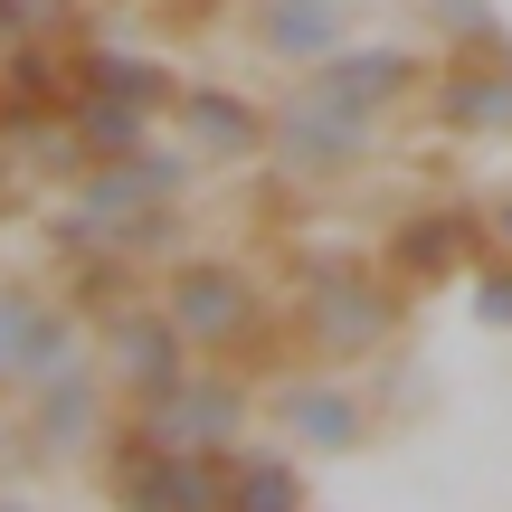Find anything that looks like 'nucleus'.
I'll return each mask as SVG.
<instances>
[{
    "instance_id": "8",
    "label": "nucleus",
    "mask_w": 512,
    "mask_h": 512,
    "mask_svg": "<svg viewBox=\"0 0 512 512\" xmlns=\"http://www.w3.org/2000/svg\"><path fill=\"white\" fill-rule=\"evenodd\" d=\"M171 133L200 152L209 171H266V143H275V105L228 76H181L171 95Z\"/></svg>"
},
{
    "instance_id": "5",
    "label": "nucleus",
    "mask_w": 512,
    "mask_h": 512,
    "mask_svg": "<svg viewBox=\"0 0 512 512\" xmlns=\"http://www.w3.org/2000/svg\"><path fill=\"white\" fill-rule=\"evenodd\" d=\"M380 143H389V133H370V124H351V114H332L323 95L285 86V95H275L266 171H275V181H294V190H342V181H361V171L380 162Z\"/></svg>"
},
{
    "instance_id": "13",
    "label": "nucleus",
    "mask_w": 512,
    "mask_h": 512,
    "mask_svg": "<svg viewBox=\"0 0 512 512\" xmlns=\"http://www.w3.org/2000/svg\"><path fill=\"white\" fill-rule=\"evenodd\" d=\"M228 29H238L266 67L313 76L332 48L361 38V10H351V0H228Z\"/></svg>"
},
{
    "instance_id": "20",
    "label": "nucleus",
    "mask_w": 512,
    "mask_h": 512,
    "mask_svg": "<svg viewBox=\"0 0 512 512\" xmlns=\"http://www.w3.org/2000/svg\"><path fill=\"white\" fill-rule=\"evenodd\" d=\"M465 304H475V323H484V332H512V256H503V247L484 256L475 275H465Z\"/></svg>"
},
{
    "instance_id": "9",
    "label": "nucleus",
    "mask_w": 512,
    "mask_h": 512,
    "mask_svg": "<svg viewBox=\"0 0 512 512\" xmlns=\"http://www.w3.org/2000/svg\"><path fill=\"white\" fill-rule=\"evenodd\" d=\"M266 418L285 427L294 456H361V446H370V399L351 389V370L294 361L285 380L266 389Z\"/></svg>"
},
{
    "instance_id": "3",
    "label": "nucleus",
    "mask_w": 512,
    "mask_h": 512,
    "mask_svg": "<svg viewBox=\"0 0 512 512\" xmlns=\"http://www.w3.org/2000/svg\"><path fill=\"white\" fill-rule=\"evenodd\" d=\"M427 76H437V48H427V38H351V48H332L323 67L294 76V86L323 95V105L351 114V124L389 133V124H408V114H418Z\"/></svg>"
},
{
    "instance_id": "2",
    "label": "nucleus",
    "mask_w": 512,
    "mask_h": 512,
    "mask_svg": "<svg viewBox=\"0 0 512 512\" xmlns=\"http://www.w3.org/2000/svg\"><path fill=\"white\" fill-rule=\"evenodd\" d=\"M152 294H162V313L181 323V342L200 351V361H228V370H247V380H285L294 370L285 304H275V285L238 247H181L152 275Z\"/></svg>"
},
{
    "instance_id": "10",
    "label": "nucleus",
    "mask_w": 512,
    "mask_h": 512,
    "mask_svg": "<svg viewBox=\"0 0 512 512\" xmlns=\"http://www.w3.org/2000/svg\"><path fill=\"white\" fill-rule=\"evenodd\" d=\"M76 351H86V323L67 313V294L38 285V275H0V399H19Z\"/></svg>"
},
{
    "instance_id": "4",
    "label": "nucleus",
    "mask_w": 512,
    "mask_h": 512,
    "mask_svg": "<svg viewBox=\"0 0 512 512\" xmlns=\"http://www.w3.org/2000/svg\"><path fill=\"white\" fill-rule=\"evenodd\" d=\"M219 484H228V456L162 446L133 408L105 427V494H114V512H219Z\"/></svg>"
},
{
    "instance_id": "19",
    "label": "nucleus",
    "mask_w": 512,
    "mask_h": 512,
    "mask_svg": "<svg viewBox=\"0 0 512 512\" xmlns=\"http://www.w3.org/2000/svg\"><path fill=\"white\" fill-rule=\"evenodd\" d=\"M67 133H76V152H86V162H124V152H143L152 133H162V114H143V105H114V95H76Z\"/></svg>"
},
{
    "instance_id": "22",
    "label": "nucleus",
    "mask_w": 512,
    "mask_h": 512,
    "mask_svg": "<svg viewBox=\"0 0 512 512\" xmlns=\"http://www.w3.org/2000/svg\"><path fill=\"white\" fill-rule=\"evenodd\" d=\"M484 238L512 256V190H494V200H484Z\"/></svg>"
},
{
    "instance_id": "11",
    "label": "nucleus",
    "mask_w": 512,
    "mask_h": 512,
    "mask_svg": "<svg viewBox=\"0 0 512 512\" xmlns=\"http://www.w3.org/2000/svg\"><path fill=\"white\" fill-rule=\"evenodd\" d=\"M86 351L105 361V380H114V399H152V389H171L200 351L181 342V323L162 313V294H143V304H124V313H105V323H86Z\"/></svg>"
},
{
    "instance_id": "1",
    "label": "nucleus",
    "mask_w": 512,
    "mask_h": 512,
    "mask_svg": "<svg viewBox=\"0 0 512 512\" xmlns=\"http://www.w3.org/2000/svg\"><path fill=\"white\" fill-rule=\"evenodd\" d=\"M418 294L380 266L370 247H285V332L294 361L313 370H361L408 332Z\"/></svg>"
},
{
    "instance_id": "15",
    "label": "nucleus",
    "mask_w": 512,
    "mask_h": 512,
    "mask_svg": "<svg viewBox=\"0 0 512 512\" xmlns=\"http://www.w3.org/2000/svg\"><path fill=\"white\" fill-rule=\"evenodd\" d=\"M76 95H114V105H143L171 124V95H181V67L152 48H133V38H76Z\"/></svg>"
},
{
    "instance_id": "7",
    "label": "nucleus",
    "mask_w": 512,
    "mask_h": 512,
    "mask_svg": "<svg viewBox=\"0 0 512 512\" xmlns=\"http://www.w3.org/2000/svg\"><path fill=\"white\" fill-rule=\"evenodd\" d=\"M133 418L152 427L162 446H190V456H238L247 446V418H256V380L228 361H190L171 389L133 399Z\"/></svg>"
},
{
    "instance_id": "21",
    "label": "nucleus",
    "mask_w": 512,
    "mask_h": 512,
    "mask_svg": "<svg viewBox=\"0 0 512 512\" xmlns=\"http://www.w3.org/2000/svg\"><path fill=\"white\" fill-rule=\"evenodd\" d=\"M19 200H29V171H19V143L0 133V219H10Z\"/></svg>"
},
{
    "instance_id": "17",
    "label": "nucleus",
    "mask_w": 512,
    "mask_h": 512,
    "mask_svg": "<svg viewBox=\"0 0 512 512\" xmlns=\"http://www.w3.org/2000/svg\"><path fill=\"white\" fill-rule=\"evenodd\" d=\"M219 512H313V484L294 465V446H238L219 484Z\"/></svg>"
},
{
    "instance_id": "12",
    "label": "nucleus",
    "mask_w": 512,
    "mask_h": 512,
    "mask_svg": "<svg viewBox=\"0 0 512 512\" xmlns=\"http://www.w3.org/2000/svg\"><path fill=\"white\" fill-rule=\"evenodd\" d=\"M418 124L446 133V143H512V48L437 57V76L418 95Z\"/></svg>"
},
{
    "instance_id": "18",
    "label": "nucleus",
    "mask_w": 512,
    "mask_h": 512,
    "mask_svg": "<svg viewBox=\"0 0 512 512\" xmlns=\"http://www.w3.org/2000/svg\"><path fill=\"white\" fill-rule=\"evenodd\" d=\"M399 10H408V29H418L437 57H484V48H512L503 0H399Z\"/></svg>"
},
{
    "instance_id": "14",
    "label": "nucleus",
    "mask_w": 512,
    "mask_h": 512,
    "mask_svg": "<svg viewBox=\"0 0 512 512\" xmlns=\"http://www.w3.org/2000/svg\"><path fill=\"white\" fill-rule=\"evenodd\" d=\"M67 114H76V38H10L0 48V133L29 143Z\"/></svg>"
},
{
    "instance_id": "6",
    "label": "nucleus",
    "mask_w": 512,
    "mask_h": 512,
    "mask_svg": "<svg viewBox=\"0 0 512 512\" xmlns=\"http://www.w3.org/2000/svg\"><path fill=\"white\" fill-rule=\"evenodd\" d=\"M370 256H380L408 294L465 285V275L494 256V238H484V200H418V209H399V219L370 238Z\"/></svg>"
},
{
    "instance_id": "23",
    "label": "nucleus",
    "mask_w": 512,
    "mask_h": 512,
    "mask_svg": "<svg viewBox=\"0 0 512 512\" xmlns=\"http://www.w3.org/2000/svg\"><path fill=\"white\" fill-rule=\"evenodd\" d=\"M0 512H29V503H0Z\"/></svg>"
},
{
    "instance_id": "16",
    "label": "nucleus",
    "mask_w": 512,
    "mask_h": 512,
    "mask_svg": "<svg viewBox=\"0 0 512 512\" xmlns=\"http://www.w3.org/2000/svg\"><path fill=\"white\" fill-rule=\"evenodd\" d=\"M57 294H67L76 323H105V313H124V304H143V294H152V266H143V256H114V247L57 256Z\"/></svg>"
}]
</instances>
